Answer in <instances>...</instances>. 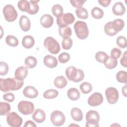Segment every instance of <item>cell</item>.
<instances>
[{
	"label": "cell",
	"mask_w": 127,
	"mask_h": 127,
	"mask_svg": "<svg viewBox=\"0 0 127 127\" xmlns=\"http://www.w3.org/2000/svg\"><path fill=\"white\" fill-rule=\"evenodd\" d=\"M65 75L68 79L74 82L82 81L84 77V73L82 70L76 68L73 66H70L65 70Z\"/></svg>",
	"instance_id": "obj_1"
},
{
	"label": "cell",
	"mask_w": 127,
	"mask_h": 127,
	"mask_svg": "<svg viewBox=\"0 0 127 127\" xmlns=\"http://www.w3.org/2000/svg\"><path fill=\"white\" fill-rule=\"evenodd\" d=\"M74 29L76 36L81 40L85 39L89 35V30L86 22L77 21L74 24Z\"/></svg>",
	"instance_id": "obj_2"
},
{
	"label": "cell",
	"mask_w": 127,
	"mask_h": 127,
	"mask_svg": "<svg viewBox=\"0 0 127 127\" xmlns=\"http://www.w3.org/2000/svg\"><path fill=\"white\" fill-rule=\"evenodd\" d=\"M45 48L51 54H57L60 51V46L58 42L53 37H47L44 42Z\"/></svg>",
	"instance_id": "obj_3"
},
{
	"label": "cell",
	"mask_w": 127,
	"mask_h": 127,
	"mask_svg": "<svg viewBox=\"0 0 127 127\" xmlns=\"http://www.w3.org/2000/svg\"><path fill=\"white\" fill-rule=\"evenodd\" d=\"M86 127H98L100 116L98 113L94 110H90L86 114Z\"/></svg>",
	"instance_id": "obj_4"
},
{
	"label": "cell",
	"mask_w": 127,
	"mask_h": 127,
	"mask_svg": "<svg viewBox=\"0 0 127 127\" xmlns=\"http://www.w3.org/2000/svg\"><path fill=\"white\" fill-rule=\"evenodd\" d=\"M2 12L5 19L8 22L15 21L18 16L17 12L15 8L11 4H7L4 6Z\"/></svg>",
	"instance_id": "obj_5"
},
{
	"label": "cell",
	"mask_w": 127,
	"mask_h": 127,
	"mask_svg": "<svg viewBox=\"0 0 127 127\" xmlns=\"http://www.w3.org/2000/svg\"><path fill=\"white\" fill-rule=\"evenodd\" d=\"M17 107L19 111L24 115L31 114L34 110V105L30 101H21L19 102Z\"/></svg>",
	"instance_id": "obj_6"
},
{
	"label": "cell",
	"mask_w": 127,
	"mask_h": 127,
	"mask_svg": "<svg viewBox=\"0 0 127 127\" xmlns=\"http://www.w3.org/2000/svg\"><path fill=\"white\" fill-rule=\"evenodd\" d=\"M74 15L69 12L63 13L61 16L57 18V23L59 27L67 26L71 24L74 21Z\"/></svg>",
	"instance_id": "obj_7"
},
{
	"label": "cell",
	"mask_w": 127,
	"mask_h": 127,
	"mask_svg": "<svg viewBox=\"0 0 127 127\" xmlns=\"http://www.w3.org/2000/svg\"><path fill=\"white\" fill-rule=\"evenodd\" d=\"M6 121L8 125L12 127H19L22 123L21 117L14 112L7 114Z\"/></svg>",
	"instance_id": "obj_8"
},
{
	"label": "cell",
	"mask_w": 127,
	"mask_h": 127,
	"mask_svg": "<svg viewBox=\"0 0 127 127\" xmlns=\"http://www.w3.org/2000/svg\"><path fill=\"white\" fill-rule=\"evenodd\" d=\"M50 119L52 123L54 126L59 127L64 123L65 118L63 112L59 110H56L51 114Z\"/></svg>",
	"instance_id": "obj_9"
},
{
	"label": "cell",
	"mask_w": 127,
	"mask_h": 127,
	"mask_svg": "<svg viewBox=\"0 0 127 127\" xmlns=\"http://www.w3.org/2000/svg\"><path fill=\"white\" fill-rule=\"evenodd\" d=\"M105 95L107 101L110 104H115L119 99V92L118 90L112 87H108L105 90Z\"/></svg>",
	"instance_id": "obj_10"
},
{
	"label": "cell",
	"mask_w": 127,
	"mask_h": 127,
	"mask_svg": "<svg viewBox=\"0 0 127 127\" xmlns=\"http://www.w3.org/2000/svg\"><path fill=\"white\" fill-rule=\"evenodd\" d=\"M103 102L102 95L99 92L93 93L88 99V104L92 107H95L101 105Z\"/></svg>",
	"instance_id": "obj_11"
},
{
	"label": "cell",
	"mask_w": 127,
	"mask_h": 127,
	"mask_svg": "<svg viewBox=\"0 0 127 127\" xmlns=\"http://www.w3.org/2000/svg\"><path fill=\"white\" fill-rule=\"evenodd\" d=\"M9 86L10 90L15 91L20 89L23 85V80L19 79L16 77L8 78Z\"/></svg>",
	"instance_id": "obj_12"
},
{
	"label": "cell",
	"mask_w": 127,
	"mask_h": 127,
	"mask_svg": "<svg viewBox=\"0 0 127 127\" xmlns=\"http://www.w3.org/2000/svg\"><path fill=\"white\" fill-rule=\"evenodd\" d=\"M23 94L27 98L33 99L38 95V90L32 86H27L23 90Z\"/></svg>",
	"instance_id": "obj_13"
},
{
	"label": "cell",
	"mask_w": 127,
	"mask_h": 127,
	"mask_svg": "<svg viewBox=\"0 0 127 127\" xmlns=\"http://www.w3.org/2000/svg\"><path fill=\"white\" fill-rule=\"evenodd\" d=\"M19 26L24 32L29 31L31 27V22L28 17L25 15H22L19 21Z\"/></svg>",
	"instance_id": "obj_14"
},
{
	"label": "cell",
	"mask_w": 127,
	"mask_h": 127,
	"mask_svg": "<svg viewBox=\"0 0 127 127\" xmlns=\"http://www.w3.org/2000/svg\"><path fill=\"white\" fill-rule=\"evenodd\" d=\"M54 22L53 17L48 14H45L42 15L40 19L41 25L45 28H48L52 26Z\"/></svg>",
	"instance_id": "obj_15"
},
{
	"label": "cell",
	"mask_w": 127,
	"mask_h": 127,
	"mask_svg": "<svg viewBox=\"0 0 127 127\" xmlns=\"http://www.w3.org/2000/svg\"><path fill=\"white\" fill-rule=\"evenodd\" d=\"M44 64L49 68H54L58 64V61L56 57L48 55L46 56L43 59Z\"/></svg>",
	"instance_id": "obj_16"
},
{
	"label": "cell",
	"mask_w": 127,
	"mask_h": 127,
	"mask_svg": "<svg viewBox=\"0 0 127 127\" xmlns=\"http://www.w3.org/2000/svg\"><path fill=\"white\" fill-rule=\"evenodd\" d=\"M113 13L117 16H121L126 12V8L121 2H117L112 7Z\"/></svg>",
	"instance_id": "obj_17"
},
{
	"label": "cell",
	"mask_w": 127,
	"mask_h": 127,
	"mask_svg": "<svg viewBox=\"0 0 127 127\" xmlns=\"http://www.w3.org/2000/svg\"><path fill=\"white\" fill-rule=\"evenodd\" d=\"M32 118L38 123H43L46 119V114L44 111L41 109H36L32 115Z\"/></svg>",
	"instance_id": "obj_18"
},
{
	"label": "cell",
	"mask_w": 127,
	"mask_h": 127,
	"mask_svg": "<svg viewBox=\"0 0 127 127\" xmlns=\"http://www.w3.org/2000/svg\"><path fill=\"white\" fill-rule=\"evenodd\" d=\"M28 74V70L26 67L21 66L18 67L15 71L14 76L15 77L21 79L23 80L25 79Z\"/></svg>",
	"instance_id": "obj_19"
},
{
	"label": "cell",
	"mask_w": 127,
	"mask_h": 127,
	"mask_svg": "<svg viewBox=\"0 0 127 127\" xmlns=\"http://www.w3.org/2000/svg\"><path fill=\"white\" fill-rule=\"evenodd\" d=\"M35 41L34 38L31 35L25 36L22 40V45L26 49H30L34 45Z\"/></svg>",
	"instance_id": "obj_20"
},
{
	"label": "cell",
	"mask_w": 127,
	"mask_h": 127,
	"mask_svg": "<svg viewBox=\"0 0 127 127\" xmlns=\"http://www.w3.org/2000/svg\"><path fill=\"white\" fill-rule=\"evenodd\" d=\"M70 115L72 119L77 122L82 121L83 119V114L81 110L78 108H73L70 111Z\"/></svg>",
	"instance_id": "obj_21"
},
{
	"label": "cell",
	"mask_w": 127,
	"mask_h": 127,
	"mask_svg": "<svg viewBox=\"0 0 127 127\" xmlns=\"http://www.w3.org/2000/svg\"><path fill=\"white\" fill-rule=\"evenodd\" d=\"M54 85L56 87L60 89L64 88L67 84V80L63 76H58L54 80Z\"/></svg>",
	"instance_id": "obj_22"
},
{
	"label": "cell",
	"mask_w": 127,
	"mask_h": 127,
	"mask_svg": "<svg viewBox=\"0 0 127 127\" xmlns=\"http://www.w3.org/2000/svg\"><path fill=\"white\" fill-rule=\"evenodd\" d=\"M67 95L70 100L76 101L79 98L80 94L77 89L75 88H71L68 90Z\"/></svg>",
	"instance_id": "obj_23"
},
{
	"label": "cell",
	"mask_w": 127,
	"mask_h": 127,
	"mask_svg": "<svg viewBox=\"0 0 127 127\" xmlns=\"http://www.w3.org/2000/svg\"><path fill=\"white\" fill-rule=\"evenodd\" d=\"M58 30L60 35L63 38H68L71 35V29L68 26L59 27Z\"/></svg>",
	"instance_id": "obj_24"
},
{
	"label": "cell",
	"mask_w": 127,
	"mask_h": 127,
	"mask_svg": "<svg viewBox=\"0 0 127 127\" xmlns=\"http://www.w3.org/2000/svg\"><path fill=\"white\" fill-rule=\"evenodd\" d=\"M104 31L106 35L110 36H113L118 33L114 28L112 21H109L106 23L104 26Z\"/></svg>",
	"instance_id": "obj_25"
},
{
	"label": "cell",
	"mask_w": 127,
	"mask_h": 127,
	"mask_svg": "<svg viewBox=\"0 0 127 127\" xmlns=\"http://www.w3.org/2000/svg\"><path fill=\"white\" fill-rule=\"evenodd\" d=\"M104 64L107 68L112 69L116 67L118 64V61L116 59L110 56L107 58Z\"/></svg>",
	"instance_id": "obj_26"
},
{
	"label": "cell",
	"mask_w": 127,
	"mask_h": 127,
	"mask_svg": "<svg viewBox=\"0 0 127 127\" xmlns=\"http://www.w3.org/2000/svg\"><path fill=\"white\" fill-rule=\"evenodd\" d=\"M37 59L32 56H29L27 57L24 61L25 65L27 68H33L37 64Z\"/></svg>",
	"instance_id": "obj_27"
},
{
	"label": "cell",
	"mask_w": 127,
	"mask_h": 127,
	"mask_svg": "<svg viewBox=\"0 0 127 127\" xmlns=\"http://www.w3.org/2000/svg\"><path fill=\"white\" fill-rule=\"evenodd\" d=\"M17 6L21 11L28 12L30 8V1L25 0H19L18 2Z\"/></svg>",
	"instance_id": "obj_28"
},
{
	"label": "cell",
	"mask_w": 127,
	"mask_h": 127,
	"mask_svg": "<svg viewBox=\"0 0 127 127\" xmlns=\"http://www.w3.org/2000/svg\"><path fill=\"white\" fill-rule=\"evenodd\" d=\"M58 94L59 92L57 90L51 89L46 90L43 93V96L46 99H52L57 97Z\"/></svg>",
	"instance_id": "obj_29"
},
{
	"label": "cell",
	"mask_w": 127,
	"mask_h": 127,
	"mask_svg": "<svg viewBox=\"0 0 127 127\" xmlns=\"http://www.w3.org/2000/svg\"><path fill=\"white\" fill-rule=\"evenodd\" d=\"M76 14L80 19H86L88 17V13L87 10L82 7L77 8L75 10Z\"/></svg>",
	"instance_id": "obj_30"
},
{
	"label": "cell",
	"mask_w": 127,
	"mask_h": 127,
	"mask_svg": "<svg viewBox=\"0 0 127 127\" xmlns=\"http://www.w3.org/2000/svg\"><path fill=\"white\" fill-rule=\"evenodd\" d=\"M91 15L93 18L97 19L102 18L104 15V11L98 7H94L91 10Z\"/></svg>",
	"instance_id": "obj_31"
},
{
	"label": "cell",
	"mask_w": 127,
	"mask_h": 127,
	"mask_svg": "<svg viewBox=\"0 0 127 127\" xmlns=\"http://www.w3.org/2000/svg\"><path fill=\"white\" fill-rule=\"evenodd\" d=\"M6 43L10 47H16L18 45V40L15 36L9 35L5 38Z\"/></svg>",
	"instance_id": "obj_32"
},
{
	"label": "cell",
	"mask_w": 127,
	"mask_h": 127,
	"mask_svg": "<svg viewBox=\"0 0 127 127\" xmlns=\"http://www.w3.org/2000/svg\"><path fill=\"white\" fill-rule=\"evenodd\" d=\"M10 110V105L6 103L1 102L0 103V115L1 116H5L9 113Z\"/></svg>",
	"instance_id": "obj_33"
},
{
	"label": "cell",
	"mask_w": 127,
	"mask_h": 127,
	"mask_svg": "<svg viewBox=\"0 0 127 127\" xmlns=\"http://www.w3.org/2000/svg\"><path fill=\"white\" fill-rule=\"evenodd\" d=\"M39 1V0H31L30 1V8L27 13H28L30 14H32V15L37 13L38 12V10L39 9V5L37 4V3Z\"/></svg>",
	"instance_id": "obj_34"
},
{
	"label": "cell",
	"mask_w": 127,
	"mask_h": 127,
	"mask_svg": "<svg viewBox=\"0 0 127 127\" xmlns=\"http://www.w3.org/2000/svg\"><path fill=\"white\" fill-rule=\"evenodd\" d=\"M113 25L115 30L118 33V32L121 31L124 27L125 22L123 20L121 19H117L112 21Z\"/></svg>",
	"instance_id": "obj_35"
},
{
	"label": "cell",
	"mask_w": 127,
	"mask_h": 127,
	"mask_svg": "<svg viewBox=\"0 0 127 127\" xmlns=\"http://www.w3.org/2000/svg\"><path fill=\"white\" fill-rule=\"evenodd\" d=\"M116 79L120 83H127V73L124 70H121L116 74Z\"/></svg>",
	"instance_id": "obj_36"
},
{
	"label": "cell",
	"mask_w": 127,
	"mask_h": 127,
	"mask_svg": "<svg viewBox=\"0 0 127 127\" xmlns=\"http://www.w3.org/2000/svg\"><path fill=\"white\" fill-rule=\"evenodd\" d=\"M52 11L53 15L56 17H59L63 14V8L60 4H55L52 8Z\"/></svg>",
	"instance_id": "obj_37"
},
{
	"label": "cell",
	"mask_w": 127,
	"mask_h": 127,
	"mask_svg": "<svg viewBox=\"0 0 127 127\" xmlns=\"http://www.w3.org/2000/svg\"><path fill=\"white\" fill-rule=\"evenodd\" d=\"M80 89L83 94H88L92 90V85L87 82H84L80 85Z\"/></svg>",
	"instance_id": "obj_38"
},
{
	"label": "cell",
	"mask_w": 127,
	"mask_h": 127,
	"mask_svg": "<svg viewBox=\"0 0 127 127\" xmlns=\"http://www.w3.org/2000/svg\"><path fill=\"white\" fill-rule=\"evenodd\" d=\"M95 59L99 63L104 64L105 61L109 57L108 55L104 52L99 51L95 54Z\"/></svg>",
	"instance_id": "obj_39"
},
{
	"label": "cell",
	"mask_w": 127,
	"mask_h": 127,
	"mask_svg": "<svg viewBox=\"0 0 127 127\" xmlns=\"http://www.w3.org/2000/svg\"><path fill=\"white\" fill-rule=\"evenodd\" d=\"M0 90L2 92H7L10 90L9 86V82L8 78L6 79L0 78Z\"/></svg>",
	"instance_id": "obj_40"
},
{
	"label": "cell",
	"mask_w": 127,
	"mask_h": 127,
	"mask_svg": "<svg viewBox=\"0 0 127 127\" xmlns=\"http://www.w3.org/2000/svg\"><path fill=\"white\" fill-rule=\"evenodd\" d=\"M62 47L64 50H69L72 46V40L70 38H64L62 40Z\"/></svg>",
	"instance_id": "obj_41"
},
{
	"label": "cell",
	"mask_w": 127,
	"mask_h": 127,
	"mask_svg": "<svg viewBox=\"0 0 127 127\" xmlns=\"http://www.w3.org/2000/svg\"><path fill=\"white\" fill-rule=\"evenodd\" d=\"M116 43L118 47L121 48L125 49L127 46V39L124 36H119L117 38L116 40Z\"/></svg>",
	"instance_id": "obj_42"
},
{
	"label": "cell",
	"mask_w": 127,
	"mask_h": 127,
	"mask_svg": "<svg viewBox=\"0 0 127 127\" xmlns=\"http://www.w3.org/2000/svg\"><path fill=\"white\" fill-rule=\"evenodd\" d=\"M70 59V55L68 53L64 52L61 53L58 57V60L60 63L62 64H65L68 62Z\"/></svg>",
	"instance_id": "obj_43"
},
{
	"label": "cell",
	"mask_w": 127,
	"mask_h": 127,
	"mask_svg": "<svg viewBox=\"0 0 127 127\" xmlns=\"http://www.w3.org/2000/svg\"><path fill=\"white\" fill-rule=\"evenodd\" d=\"M8 71V65L4 62H0V75H6Z\"/></svg>",
	"instance_id": "obj_44"
},
{
	"label": "cell",
	"mask_w": 127,
	"mask_h": 127,
	"mask_svg": "<svg viewBox=\"0 0 127 127\" xmlns=\"http://www.w3.org/2000/svg\"><path fill=\"white\" fill-rule=\"evenodd\" d=\"M121 54H122L121 50L117 48H113L111 52V56L116 59L119 58Z\"/></svg>",
	"instance_id": "obj_45"
},
{
	"label": "cell",
	"mask_w": 127,
	"mask_h": 127,
	"mask_svg": "<svg viewBox=\"0 0 127 127\" xmlns=\"http://www.w3.org/2000/svg\"><path fill=\"white\" fill-rule=\"evenodd\" d=\"M69 1L73 6L76 8H78L82 7V6L83 5V4L86 1L83 0H70Z\"/></svg>",
	"instance_id": "obj_46"
},
{
	"label": "cell",
	"mask_w": 127,
	"mask_h": 127,
	"mask_svg": "<svg viewBox=\"0 0 127 127\" xmlns=\"http://www.w3.org/2000/svg\"><path fill=\"white\" fill-rule=\"evenodd\" d=\"M3 98L4 100L9 102H12L15 99L14 95L12 93H7L3 95Z\"/></svg>",
	"instance_id": "obj_47"
},
{
	"label": "cell",
	"mask_w": 127,
	"mask_h": 127,
	"mask_svg": "<svg viewBox=\"0 0 127 127\" xmlns=\"http://www.w3.org/2000/svg\"><path fill=\"white\" fill-rule=\"evenodd\" d=\"M127 51H125L121 59V64L122 66H123L125 67H127Z\"/></svg>",
	"instance_id": "obj_48"
},
{
	"label": "cell",
	"mask_w": 127,
	"mask_h": 127,
	"mask_svg": "<svg viewBox=\"0 0 127 127\" xmlns=\"http://www.w3.org/2000/svg\"><path fill=\"white\" fill-rule=\"evenodd\" d=\"M98 1L99 3V4L102 6L104 7H107L110 5L111 2V0H99Z\"/></svg>",
	"instance_id": "obj_49"
},
{
	"label": "cell",
	"mask_w": 127,
	"mask_h": 127,
	"mask_svg": "<svg viewBox=\"0 0 127 127\" xmlns=\"http://www.w3.org/2000/svg\"><path fill=\"white\" fill-rule=\"evenodd\" d=\"M37 126L32 121H27V122H25L24 127H36Z\"/></svg>",
	"instance_id": "obj_50"
},
{
	"label": "cell",
	"mask_w": 127,
	"mask_h": 127,
	"mask_svg": "<svg viewBox=\"0 0 127 127\" xmlns=\"http://www.w3.org/2000/svg\"><path fill=\"white\" fill-rule=\"evenodd\" d=\"M127 85H125L124 87H122V93L123 94V95H124L125 97H127Z\"/></svg>",
	"instance_id": "obj_51"
},
{
	"label": "cell",
	"mask_w": 127,
	"mask_h": 127,
	"mask_svg": "<svg viewBox=\"0 0 127 127\" xmlns=\"http://www.w3.org/2000/svg\"><path fill=\"white\" fill-rule=\"evenodd\" d=\"M121 126L120 125H119V124H113L112 125H111V126Z\"/></svg>",
	"instance_id": "obj_52"
},
{
	"label": "cell",
	"mask_w": 127,
	"mask_h": 127,
	"mask_svg": "<svg viewBox=\"0 0 127 127\" xmlns=\"http://www.w3.org/2000/svg\"><path fill=\"white\" fill-rule=\"evenodd\" d=\"M70 126H77V127H79V126L78 125H74V124H73V125H69V127H70Z\"/></svg>",
	"instance_id": "obj_53"
}]
</instances>
